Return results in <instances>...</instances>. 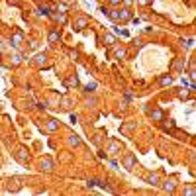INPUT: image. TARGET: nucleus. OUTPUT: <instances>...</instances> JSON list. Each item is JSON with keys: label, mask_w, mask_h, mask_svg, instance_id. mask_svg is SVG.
Listing matches in <instances>:
<instances>
[{"label": "nucleus", "mask_w": 196, "mask_h": 196, "mask_svg": "<svg viewBox=\"0 0 196 196\" xmlns=\"http://www.w3.org/2000/svg\"><path fill=\"white\" fill-rule=\"evenodd\" d=\"M128 20H131V10L130 8H122V10H118V22H128Z\"/></svg>", "instance_id": "f257e3e1"}, {"label": "nucleus", "mask_w": 196, "mask_h": 196, "mask_svg": "<svg viewBox=\"0 0 196 196\" xmlns=\"http://www.w3.org/2000/svg\"><path fill=\"white\" fill-rule=\"evenodd\" d=\"M39 167H41V171H45V173H51L53 169H55V163H53L51 159H41V163H39Z\"/></svg>", "instance_id": "f03ea898"}, {"label": "nucleus", "mask_w": 196, "mask_h": 196, "mask_svg": "<svg viewBox=\"0 0 196 196\" xmlns=\"http://www.w3.org/2000/svg\"><path fill=\"white\" fill-rule=\"evenodd\" d=\"M174 188H177V178H174V177L163 182V190H165V192H174Z\"/></svg>", "instance_id": "7ed1b4c3"}, {"label": "nucleus", "mask_w": 196, "mask_h": 196, "mask_svg": "<svg viewBox=\"0 0 196 196\" xmlns=\"http://www.w3.org/2000/svg\"><path fill=\"white\" fill-rule=\"evenodd\" d=\"M86 26H88V18H85V16L75 20V30H85Z\"/></svg>", "instance_id": "20e7f679"}, {"label": "nucleus", "mask_w": 196, "mask_h": 196, "mask_svg": "<svg viewBox=\"0 0 196 196\" xmlns=\"http://www.w3.org/2000/svg\"><path fill=\"white\" fill-rule=\"evenodd\" d=\"M16 157H18V161H20V163H28V159H30V155H28V151H26V149H18Z\"/></svg>", "instance_id": "39448f33"}, {"label": "nucleus", "mask_w": 196, "mask_h": 196, "mask_svg": "<svg viewBox=\"0 0 196 196\" xmlns=\"http://www.w3.org/2000/svg\"><path fill=\"white\" fill-rule=\"evenodd\" d=\"M147 182H149V184H159V182H161V174H159V173L147 174Z\"/></svg>", "instance_id": "423d86ee"}, {"label": "nucleus", "mask_w": 196, "mask_h": 196, "mask_svg": "<svg viewBox=\"0 0 196 196\" xmlns=\"http://www.w3.org/2000/svg\"><path fill=\"white\" fill-rule=\"evenodd\" d=\"M22 41H24V33L22 32H16L14 35H12V45H16V47H18Z\"/></svg>", "instance_id": "0eeeda50"}, {"label": "nucleus", "mask_w": 196, "mask_h": 196, "mask_svg": "<svg viewBox=\"0 0 196 196\" xmlns=\"http://www.w3.org/2000/svg\"><path fill=\"white\" fill-rule=\"evenodd\" d=\"M159 85L161 86H171L173 85V77H171V75H163V77L159 78Z\"/></svg>", "instance_id": "6e6552de"}, {"label": "nucleus", "mask_w": 196, "mask_h": 196, "mask_svg": "<svg viewBox=\"0 0 196 196\" xmlns=\"http://www.w3.org/2000/svg\"><path fill=\"white\" fill-rule=\"evenodd\" d=\"M67 143H69L71 147H78V145H81V137H77V135H69V137H67Z\"/></svg>", "instance_id": "1a4fd4ad"}, {"label": "nucleus", "mask_w": 196, "mask_h": 196, "mask_svg": "<svg viewBox=\"0 0 196 196\" xmlns=\"http://www.w3.org/2000/svg\"><path fill=\"white\" fill-rule=\"evenodd\" d=\"M45 128H47V131H57L59 130V122H57V120H49V122L45 124Z\"/></svg>", "instance_id": "9d476101"}, {"label": "nucleus", "mask_w": 196, "mask_h": 196, "mask_svg": "<svg viewBox=\"0 0 196 196\" xmlns=\"http://www.w3.org/2000/svg\"><path fill=\"white\" fill-rule=\"evenodd\" d=\"M122 151V147H120V143H116V141H112L110 143V147H108V153L110 155H116V153H120Z\"/></svg>", "instance_id": "9b49d317"}, {"label": "nucleus", "mask_w": 196, "mask_h": 196, "mask_svg": "<svg viewBox=\"0 0 196 196\" xmlns=\"http://www.w3.org/2000/svg\"><path fill=\"white\" fill-rule=\"evenodd\" d=\"M133 165H135V157L128 155L126 159H124V167H126V169H133Z\"/></svg>", "instance_id": "f8f14e48"}, {"label": "nucleus", "mask_w": 196, "mask_h": 196, "mask_svg": "<svg viewBox=\"0 0 196 196\" xmlns=\"http://www.w3.org/2000/svg\"><path fill=\"white\" fill-rule=\"evenodd\" d=\"M47 39H49V43L59 41V30H51V32H49V35H47Z\"/></svg>", "instance_id": "ddd939ff"}, {"label": "nucleus", "mask_w": 196, "mask_h": 196, "mask_svg": "<svg viewBox=\"0 0 196 196\" xmlns=\"http://www.w3.org/2000/svg\"><path fill=\"white\" fill-rule=\"evenodd\" d=\"M102 41H104V45H114V43H116V35H112V33H106V35L102 37Z\"/></svg>", "instance_id": "4468645a"}, {"label": "nucleus", "mask_w": 196, "mask_h": 196, "mask_svg": "<svg viewBox=\"0 0 196 196\" xmlns=\"http://www.w3.org/2000/svg\"><path fill=\"white\" fill-rule=\"evenodd\" d=\"M71 106H73V100H71L69 96H63V98H61V108H63V110H69Z\"/></svg>", "instance_id": "2eb2a0df"}, {"label": "nucleus", "mask_w": 196, "mask_h": 196, "mask_svg": "<svg viewBox=\"0 0 196 196\" xmlns=\"http://www.w3.org/2000/svg\"><path fill=\"white\" fill-rule=\"evenodd\" d=\"M51 16H53V20H55V22L67 24V14H65V12H61V14H51Z\"/></svg>", "instance_id": "dca6fc26"}, {"label": "nucleus", "mask_w": 196, "mask_h": 196, "mask_svg": "<svg viewBox=\"0 0 196 196\" xmlns=\"http://www.w3.org/2000/svg\"><path fill=\"white\" fill-rule=\"evenodd\" d=\"M45 61H47V55H45V53L35 55V65H45Z\"/></svg>", "instance_id": "f3484780"}, {"label": "nucleus", "mask_w": 196, "mask_h": 196, "mask_svg": "<svg viewBox=\"0 0 196 196\" xmlns=\"http://www.w3.org/2000/svg\"><path fill=\"white\" fill-rule=\"evenodd\" d=\"M151 118L155 120V122H161V120H163V112H161V110H153L151 112Z\"/></svg>", "instance_id": "a211bd4d"}, {"label": "nucleus", "mask_w": 196, "mask_h": 196, "mask_svg": "<svg viewBox=\"0 0 196 196\" xmlns=\"http://www.w3.org/2000/svg\"><path fill=\"white\" fill-rule=\"evenodd\" d=\"M67 86H75V88H77V86H78V78L75 77V75H73V77H69V78H67Z\"/></svg>", "instance_id": "6ab92c4d"}, {"label": "nucleus", "mask_w": 196, "mask_h": 196, "mask_svg": "<svg viewBox=\"0 0 196 196\" xmlns=\"http://www.w3.org/2000/svg\"><path fill=\"white\" fill-rule=\"evenodd\" d=\"M126 55H128V51H126V49H116V59H120V61H122V59H126Z\"/></svg>", "instance_id": "aec40b11"}, {"label": "nucleus", "mask_w": 196, "mask_h": 196, "mask_svg": "<svg viewBox=\"0 0 196 196\" xmlns=\"http://www.w3.org/2000/svg\"><path fill=\"white\" fill-rule=\"evenodd\" d=\"M182 67H184V59H177V61L173 63V69H174V71H181Z\"/></svg>", "instance_id": "412c9836"}, {"label": "nucleus", "mask_w": 196, "mask_h": 196, "mask_svg": "<svg viewBox=\"0 0 196 196\" xmlns=\"http://www.w3.org/2000/svg\"><path fill=\"white\" fill-rule=\"evenodd\" d=\"M188 96H190V90H186V88L178 90V98H181V100H186Z\"/></svg>", "instance_id": "4be33fe9"}, {"label": "nucleus", "mask_w": 196, "mask_h": 196, "mask_svg": "<svg viewBox=\"0 0 196 196\" xmlns=\"http://www.w3.org/2000/svg\"><path fill=\"white\" fill-rule=\"evenodd\" d=\"M161 122H163L165 130H174V122H173V120H169V122H167V120H161Z\"/></svg>", "instance_id": "5701e85b"}, {"label": "nucleus", "mask_w": 196, "mask_h": 196, "mask_svg": "<svg viewBox=\"0 0 196 196\" xmlns=\"http://www.w3.org/2000/svg\"><path fill=\"white\" fill-rule=\"evenodd\" d=\"M12 63H14V65H20V63H22V55H20V53L12 55Z\"/></svg>", "instance_id": "b1692460"}, {"label": "nucleus", "mask_w": 196, "mask_h": 196, "mask_svg": "<svg viewBox=\"0 0 196 196\" xmlns=\"http://www.w3.org/2000/svg\"><path fill=\"white\" fill-rule=\"evenodd\" d=\"M96 86H98L96 81H90L88 85H86V90H88V92H92V90H96Z\"/></svg>", "instance_id": "393cba45"}, {"label": "nucleus", "mask_w": 196, "mask_h": 196, "mask_svg": "<svg viewBox=\"0 0 196 196\" xmlns=\"http://www.w3.org/2000/svg\"><path fill=\"white\" fill-rule=\"evenodd\" d=\"M108 16H110V20L118 22V10H110V12H108Z\"/></svg>", "instance_id": "a878e982"}, {"label": "nucleus", "mask_w": 196, "mask_h": 196, "mask_svg": "<svg viewBox=\"0 0 196 196\" xmlns=\"http://www.w3.org/2000/svg\"><path fill=\"white\" fill-rule=\"evenodd\" d=\"M184 194H188V196H192V194H194V186H192V184H190V186H188V188H186V190H184Z\"/></svg>", "instance_id": "bb28decb"}, {"label": "nucleus", "mask_w": 196, "mask_h": 196, "mask_svg": "<svg viewBox=\"0 0 196 196\" xmlns=\"http://www.w3.org/2000/svg\"><path fill=\"white\" fill-rule=\"evenodd\" d=\"M69 57H71V59H75V61H77V59H78V53H77V51H69Z\"/></svg>", "instance_id": "cd10ccee"}, {"label": "nucleus", "mask_w": 196, "mask_h": 196, "mask_svg": "<svg viewBox=\"0 0 196 196\" xmlns=\"http://www.w3.org/2000/svg\"><path fill=\"white\" fill-rule=\"evenodd\" d=\"M137 4H141V6H147V4H151V0H137Z\"/></svg>", "instance_id": "c85d7f7f"}, {"label": "nucleus", "mask_w": 196, "mask_h": 196, "mask_svg": "<svg viewBox=\"0 0 196 196\" xmlns=\"http://www.w3.org/2000/svg\"><path fill=\"white\" fill-rule=\"evenodd\" d=\"M133 2H135V0H124V4H126V8H130Z\"/></svg>", "instance_id": "c756f323"}, {"label": "nucleus", "mask_w": 196, "mask_h": 196, "mask_svg": "<svg viewBox=\"0 0 196 196\" xmlns=\"http://www.w3.org/2000/svg\"><path fill=\"white\" fill-rule=\"evenodd\" d=\"M6 51V45H4V41H0V53Z\"/></svg>", "instance_id": "7c9ffc66"}, {"label": "nucleus", "mask_w": 196, "mask_h": 196, "mask_svg": "<svg viewBox=\"0 0 196 196\" xmlns=\"http://www.w3.org/2000/svg\"><path fill=\"white\" fill-rule=\"evenodd\" d=\"M120 2H122V0H110V4H112V6H118Z\"/></svg>", "instance_id": "2f4dec72"}, {"label": "nucleus", "mask_w": 196, "mask_h": 196, "mask_svg": "<svg viewBox=\"0 0 196 196\" xmlns=\"http://www.w3.org/2000/svg\"><path fill=\"white\" fill-rule=\"evenodd\" d=\"M8 2H10V4H18V0H8Z\"/></svg>", "instance_id": "473e14b6"}]
</instances>
